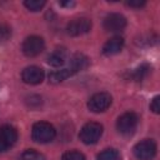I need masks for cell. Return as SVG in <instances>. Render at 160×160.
Wrapping results in <instances>:
<instances>
[{
	"label": "cell",
	"instance_id": "1",
	"mask_svg": "<svg viewBox=\"0 0 160 160\" xmlns=\"http://www.w3.org/2000/svg\"><path fill=\"white\" fill-rule=\"evenodd\" d=\"M55 135H56V130L50 122L39 121V122H35L32 125L31 138L36 142H40V144L49 142L55 138Z\"/></svg>",
	"mask_w": 160,
	"mask_h": 160
},
{
	"label": "cell",
	"instance_id": "2",
	"mask_svg": "<svg viewBox=\"0 0 160 160\" xmlns=\"http://www.w3.org/2000/svg\"><path fill=\"white\" fill-rule=\"evenodd\" d=\"M138 122H139L138 115L132 111H128V112H124L121 116H119L116 121V129L121 135L129 136L135 132L138 128Z\"/></svg>",
	"mask_w": 160,
	"mask_h": 160
},
{
	"label": "cell",
	"instance_id": "3",
	"mask_svg": "<svg viewBox=\"0 0 160 160\" xmlns=\"http://www.w3.org/2000/svg\"><path fill=\"white\" fill-rule=\"evenodd\" d=\"M102 131H104V128L101 124L99 122H95V121H91V122H88L85 124L81 130H80V134H79V138L80 140L86 144V145H90V144H95L102 135Z\"/></svg>",
	"mask_w": 160,
	"mask_h": 160
},
{
	"label": "cell",
	"instance_id": "4",
	"mask_svg": "<svg viewBox=\"0 0 160 160\" xmlns=\"http://www.w3.org/2000/svg\"><path fill=\"white\" fill-rule=\"evenodd\" d=\"M134 155L138 160H151L156 155V142L151 139H144L134 146Z\"/></svg>",
	"mask_w": 160,
	"mask_h": 160
},
{
	"label": "cell",
	"instance_id": "5",
	"mask_svg": "<svg viewBox=\"0 0 160 160\" xmlns=\"http://www.w3.org/2000/svg\"><path fill=\"white\" fill-rule=\"evenodd\" d=\"M111 102L112 98L109 92H96L89 99L88 108L92 112H102L110 108Z\"/></svg>",
	"mask_w": 160,
	"mask_h": 160
},
{
	"label": "cell",
	"instance_id": "6",
	"mask_svg": "<svg viewBox=\"0 0 160 160\" xmlns=\"http://www.w3.org/2000/svg\"><path fill=\"white\" fill-rule=\"evenodd\" d=\"M45 48V42H44V39L40 38V36H36V35H31V36H28L24 42H22V52L29 56V58H34V56H38L40 52H42Z\"/></svg>",
	"mask_w": 160,
	"mask_h": 160
},
{
	"label": "cell",
	"instance_id": "7",
	"mask_svg": "<svg viewBox=\"0 0 160 160\" xmlns=\"http://www.w3.org/2000/svg\"><path fill=\"white\" fill-rule=\"evenodd\" d=\"M92 22L88 18H76L66 25V32L70 36H80L91 30Z\"/></svg>",
	"mask_w": 160,
	"mask_h": 160
},
{
	"label": "cell",
	"instance_id": "8",
	"mask_svg": "<svg viewBox=\"0 0 160 160\" xmlns=\"http://www.w3.org/2000/svg\"><path fill=\"white\" fill-rule=\"evenodd\" d=\"M18 140V131L10 125L0 126V152L8 151Z\"/></svg>",
	"mask_w": 160,
	"mask_h": 160
},
{
	"label": "cell",
	"instance_id": "9",
	"mask_svg": "<svg viewBox=\"0 0 160 160\" xmlns=\"http://www.w3.org/2000/svg\"><path fill=\"white\" fill-rule=\"evenodd\" d=\"M126 26V19L121 14H109L104 19V29L110 32H118L124 30Z\"/></svg>",
	"mask_w": 160,
	"mask_h": 160
},
{
	"label": "cell",
	"instance_id": "10",
	"mask_svg": "<svg viewBox=\"0 0 160 160\" xmlns=\"http://www.w3.org/2000/svg\"><path fill=\"white\" fill-rule=\"evenodd\" d=\"M45 78L44 70L39 66H28L22 70L21 72V79L24 82L30 84V85H38L40 82H42Z\"/></svg>",
	"mask_w": 160,
	"mask_h": 160
},
{
	"label": "cell",
	"instance_id": "11",
	"mask_svg": "<svg viewBox=\"0 0 160 160\" xmlns=\"http://www.w3.org/2000/svg\"><path fill=\"white\" fill-rule=\"evenodd\" d=\"M124 46V39L121 36H114L109 39L102 46V54L106 56H111L119 54Z\"/></svg>",
	"mask_w": 160,
	"mask_h": 160
},
{
	"label": "cell",
	"instance_id": "12",
	"mask_svg": "<svg viewBox=\"0 0 160 160\" xmlns=\"http://www.w3.org/2000/svg\"><path fill=\"white\" fill-rule=\"evenodd\" d=\"M66 58H68L66 49L65 48H58L48 56V64L54 66V68H59V66H62L65 64Z\"/></svg>",
	"mask_w": 160,
	"mask_h": 160
},
{
	"label": "cell",
	"instance_id": "13",
	"mask_svg": "<svg viewBox=\"0 0 160 160\" xmlns=\"http://www.w3.org/2000/svg\"><path fill=\"white\" fill-rule=\"evenodd\" d=\"M89 66V58L85 56L84 54H75L71 60H70V65L69 68L75 72H79L81 70H85Z\"/></svg>",
	"mask_w": 160,
	"mask_h": 160
},
{
	"label": "cell",
	"instance_id": "14",
	"mask_svg": "<svg viewBox=\"0 0 160 160\" xmlns=\"http://www.w3.org/2000/svg\"><path fill=\"white\" fill-rule=\"evenodd\" d=\"M72 75H74V71L68 66V68H64V69H60V70L50 72L49 74V81L51 84H59V82L66 80L68 78H70Z\"/></svg>",
	"mask_w": 160,
	"mask_h": 160
},
{
	"label": "cell",
	"instance_id": "15",
	"mask_svg": "<svg viewBox=\"0 0 160 160\" xmlns=\"http://www.w3.org/2000/svg\"><path fill=\"white\" fill-rule=\"evenodd\" d=\"M96 159L98 160H121V155L115 149H105L98 155Z\"/></svg>",
	"mask_w": 160,
	"mask_h": 160
},
{
	"label": "cell",
	"instance_id": "16",
	"mask_svg": "<svg viewBox=\"0 0 160 160\" xmlns=\"http://www.w3.org/2000/svg\"><path fill=\"white\" fill-rule=\"evenodd\" d=\"M150 66L148 65V64H142V65H140L139 68H136L135 70H134V72L131 74V76H132V79L134 80H136V81H141L142 79H145L146 76H148V74L150 72Z\"/></svg>",
	"mask_w": 160,
	"mask_h": 160
},
{
	"label": "cell",
	"instance_id": "17",
	"mask_svg": "<svg viewBox=\"0 0 160 160\" xmlns=\"http://www.w3.org/2000/svg\"><path fill=\"white\" fill-rule=\"evenodd\" d=\"M21 160H45V156L36 150L29 149V150H25L22 152Z\"/></svg>",
	"mask_w": 160,
	"mask_h": 160
},
{
	"label": "cell",
	"instance_id": "18",
	"mask_svg": "<svg viewBox=\"0 0 160 160\" xmlns=\"http://www.w3.org/2000/svg\"><path fill=\"white\" fill-rule=\"evenodd\" d=\"M45 0H26L24 2V5L30 10V11H39L44 8L45 5Z\"/></svg>",
	"mask_w": 160,
	"mask_h": 160
},
{
	"label": "cell",
	"instance_id": "19",
	"mask_svg": "<svg viewBox=\"0 0 160 160\" xmlns=\"http://www.w3.org/2000/svg\"><path fill=\"white\" fill-rule=\"evenodd\" d=\"M11 36V29L6 24H0V44L6 42Z\"/></svg>",
	"mask_w": 160,
	"mask_h": 160
},
{
	"label": "cell",
	"instance_id": "20",
	"mask_svg": "<svg viewBox=\"0 0 160 160\" xmlns=\"http://www.w3.org/2000/svg\"><path fill=\"white\" fill-rule=\"evenodd\" d=\"M61 160H85L84 154H81L80 151H68L61 156Z\"/></svg>",
	"mask_w": 160,
	"mask_h": 160
},
{
	"label": "cell",
	"instance_id": "21",
	"mask_svg": "<svg viewBox=\"0 0 160 160\" xmlns=\"http://www.w3.org/2000/svg\"><path fill=\"white\" fill-rule=\"evenodd\" d=\"M150 110L155 114L160 112V96H155L150 104Z\"/></svg>",
	"mask_w": 160,
	"mask_h": 160
},
{
	"label": "cell",
	"instance_id": "22",
	"mask_svg": "<svg viewBox=\"0 0 160 160\" xmlns=\"http://www.w3.org/2000/svg\"><path fill=\"white\" fill-rule=\"evenodd\" d=\"M126 4H128L129 6H131V8H141V6L145 5V1H142V0H138V1H128Z\"/></svg>",
	"mask_w": 160,
	"mask_h": 160
},
{
	"label": "cell",
	"instance_id": "23",
	"mask_svg": "<svg viewBox=\"0 0 160 160\" xmlns=\"http://www.w3.org/2000/svg\"><path fill=\"white\" fill-rule=\"evenodd\" d=\"M60 5H61V6H68V8H70V6H74L75 2H74V1H66V2H60Z\"/></svg>",
	"mask_w": 160,
	"mask_h": 160
}]
</instances>
